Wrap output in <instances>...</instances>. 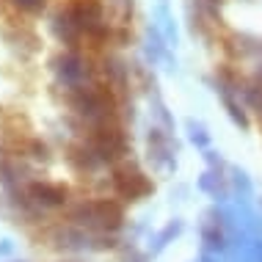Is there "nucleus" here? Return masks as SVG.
<instances>
[{
    "mask_svg": "<svg viewBox=\"0 0 262 262\" xmlns=\"http://www.w3.org/2000/svg\"><path fill=\"white\" fill-rule=\"evenodd\" d=\"M53 69H55V77H58V83H63L67 89H80L86 86L89 80V63L80 58L77 53H63L58 58L53 61Z\"/></svg>",
    "mask_w": 262,
    "mask_h": 262,
    "instance_id": "obj_1",
    "label": "nucleus"
},
{
    "mask_svg": "<svg viewBox=\"0 0 262 262\" xmlns=\"http://www.w3.org/2000/svg\"><path fill=\"white\" fill-rule=\"evenodd\" d=\"M55 36H58L63 45H75L77 39L83 36V31H80V25H77V19L72 17V11H61L58 17H55Z\"/></svg>",
    "mask_w": 262,
    "mask_h": 262,
    "instance_id": "obj_4",
    "label": "nucleus"
},
{
    "mask_svg": "<svg viewBox=\"0 0 262 262\" xmlns=\"http://www.w3.org/2000/svg\"><path fill=\"white\" fill-rule=\"evenodd\" d=\"M113 185H116L119 196H124V199H141V196H146L152 190L149 180H146L136 166L116 168V174H113Z\"/></svg>",
    "mask_w": 262,
    "mask_h": 262,
    "instance_id": "obj_2",
    "label": "nucleus"
},
{
    "mask_svg": "<svg viewBox=\"0 0 262 262\" xmlns=\"http://www.w3.org/2000/svg\"><path fill=\"white\" fill-rule=\"evenodd\" d=\"M155 17H158V23H155V25L160 28V33L166 36V41L171 47H177V25H174V17L168 14V6L160 3L158 9H155Z\"/></svg>",
    "mask_w": 262,
    "mask_h": 262,
    "instance_id": "obj_5",
    "label": "nucleus"
},
{
    "mask_svg": "<svg viewBox=\"0 0 262 262\" xmlns=\"http://www.w3.org/2000/svg\"><path fill=\"white\" fill-rule=\"evenodd\" d=\"M14 251L11 240H0V257H9V254Z\"/></svg>",
    "mask_w": 262,
    "mask_h": 262,
    "instance_id": "obj_9",
    "label": "nucleus"
},
{
    "mask_svg": "<svg viewBox=\"0 0 262 262\" xmlns=\"http://www.w3.org/2000/svg\"><path fill=\"white\" fill-rule=\"evenodd\" d=\"M31 196L45 207H55V204L67 202V188L63 185H50V182H36L31 185Z\"/></svg>",
    "mask_w": 262,
    "mask_h": 262,
    "instance_id": "obj_3",
    "label": "nucleus"
},
{
    "mask_svg": "<svg viewBox=\"0 0 262 262\" xmlns=\"http://www.w3.org/2000/svg\"><path fill=\"white\" fill-rule=\"evenodd\" d=\"M155 116H158V122L163 124V130H168V133L174 130V122H171V116H168L166 105H163L160 100H155Z\"/></svg>",
    "mask_w": 262,
    "mask_h": 262,
    "instance_id": "obj_7",
    "label": "nucleus"
},
{
    "mask_svg": "<svg viewBox=\"0 0 262 262\" xmlns=\"http://www.w3.org/2000/svg\"><path fill=\"white\" fill-rule=\"evenodd\" d=\"M14 3H17L23 11H39V9H45V0H14Z\"/></svg>",
    "mask_w": 262,
    "mask_h": 262,
    "instance_id": "obj_8",
    "label": "nucleus"
},
{
    "mask_svg": "<svg viewBox=\"0 0 262 262\" xmlns=\"http://www.w3.org/2000/svg\"><path fill=\"white\" fill-rule=\"evenodd\" d=\"M188 138H190V144H196L199 149H207L210 146V133H207V127H204L202 122H196V119H188Z\"/></svg>",
    "mask_w": 262,
    "mask_h": 262,
    "instance_id": "obj_6",
    "label": "nucleus"
}]
</instances>
